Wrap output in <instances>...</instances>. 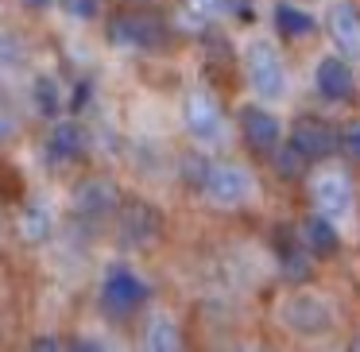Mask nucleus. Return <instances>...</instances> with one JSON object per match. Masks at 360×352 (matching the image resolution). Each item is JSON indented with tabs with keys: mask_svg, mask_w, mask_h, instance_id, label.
Masks as SVG:
<instances>
[{
	"mask_svg": "<svg viewBox=\"0 0 360 352\" xmlns=\"http://www.w3.org/2000/svg\"><path fill=\"white\" fill-rule=\"evenodd\" d=\"M244 74H248V86L259 101H283L290 89L287 78V63H283L279 47L267 39H252L244 51Z\"/></svg>",
	"mask_w": 360,
	"mask_h": 352,
	"instance_id": "obj_1",
	"label": "nucleus"
},
{
	"mask_svg": "<svg viewBox=\"0 0 360 352\" xmlns=\"http://www.w3.org/2000/svg\"><path fill=\"white\" fill-rule=\"evenodd\" d=\"M198 190L217 209H240V205H248L256 197V178L240 163H205V174L198 182Z\"/></svg>",
	"mask_w": 360,
	"mask_h": 352,
	"instance_id": "obj_2",
	"label": "nucleus"
},
{
	"mask_svg": "<svg viewBox=\"0 0 360 352\" xmlns=\"http://www.w3.org/2000/svg\"><path fill=\"white\" fill-rule=\"evenodd\" d=\"M279 318H283V325L298 337H326L329 329H333L337 310H333L329 298L318 294V290H295V294L283 298Z\"/></svg>",
	"mask_w": 360,
	"mask_h": 352,
	"instance_id": "obj_3",
	"label": "nucleus"
},
{
	"mask_svg": "<svg viewBox=\"0 0 360 352\" xmlns=\"http://www.w3.org/2000/svg\"><path fill=\"white\" fill-rule=\"evenodd\" d=\"M182 124H186V132L202 148H221L229 136L225 109H221V101L210 89H190L186 93V101H182Z\"/></svg>",
	"mask_w": 360,
	"mask_h": 352,
	"instance_id": "obj_4",
	"label": "nucleus"
},
{
	"mask_svg": "<svg viewBox=\"0 0 360 352\" xmlns=\"http://www.w3.org/2000/svg\"><path fill=\"white\" fill-rule=\"evenodd\" d=\"M310 197H314V209L329 221H349L352 217V205H356V190H352L349 171L341 167H321L318 174L310 178Z\"/></svg>",
	"mask_w": 360,
	"mask_h": 352,
	"instance_id": "obj_5",
	"label": "nucleus"
},
{
	"mask_svg": "<svg viewBox=\"0 0 360 352\" xmlns=\"http://www.w3.org/2000/svg\"><path fill=\"white\" fill-rule=\"evenodd\" d=\"M151 298V287L143 275L128 271V267H117V271L105 275L101 282V306L112 313V318H128V313H136L140 306H148Z\"/></svg>",
	"mask_w": 360,
	"mask_h": 352,
	"instance_id": "obj_6",
	"label": "nucleus"
},
{
	"mask_svg": "<svg viewBox=\"0 0 360 352\" xmlns=\"http://www.w3.org/2000/svg\"><path fill=\"white\" fill-rule=\"evenodd\" d=\"M287 143L306 163H326L337 155V128L321 117H298L287 132Z\"/></svg>",
	"mask_w": 360,
	"mask_h": 352,
	"instance_id": "obj_7",
	"label": "nucleus"
},
{
	"mask_svg": "<svg viewBox=\"0 0 360 352\" xmlns=\"http://www.w3.org/2000/svg\"><path fill=\"white\" fill-rule=\"evenodd\" d=\"M109 35L117 47H128V51H151L167 39V27L159 24L155 16L148 12H124L109 24Z\"/></svg>",
	"mask_w": 360,
	"mask_h": 352,
	"instance_id": "obj_8",
	"label": "nucleus"
},
{
	"mask_svg": "<svg viewBox=\"0 0 360 352\" xmlns=\"http://www.w3.org/2000/svg\"><path fill=\"white\" fill-rule=\"evenodd\" d=\"M240 136L256 155H275V148L283 143L287 132H283V120L275 117L271 109L248 105V109H240Z\"/></svg>",
	"mask_w": 360,
	"mask_h": 352,
	"instance_id": "obj_9",
	"label": "nucleus"
},
{
	"mask_svg": "<svg viewBox=\"0 0 360 352\" xmlns=\"http://www.w3.org/2000/svg\"><path fill=\"white\" fill-rule=\"evenodd\" d=\"M314 86H318V93L326 97V101L333 105H345L356 97V70H352V63L345 55H326L318 63V70H314Z\"/></svg>",
	"mask_w": 360,
	"mask_h": 352,
	"instance_id": "obj_10",
	"label": "nucleus"
},
{
	"mask_svg": "<svg viewBox=\"0 0 360 352\" xmlns=\"http://www.w3.org/2000/svg\"><path fill=\"white\" fill-rule=\"evenodd\" d=\"M326 27H329V39H333L337 55L356 63L360 58V12L352 8L349 0H333L329 4V16H326Z\"/></svg>",
	"mask_w": 360,
	"mask_h": 352,
	"instance_id": "obj_11",
	"label": "nucleus"
},
{
	"mask_svg": "<svg viewBox=\"0 0 360 352\" xmlns=\"http://www.w3.org/2000/svg\"><path fill=\"white\" fill-rule=\"evenodd\" d=\"M298 240L306 244V252H310L314 259H329V256L341 252V225L329 221V217H321V213H310V217L302 221Z\"/></svg>",
	"mask_w": 360,
	"mask_h": 352,
	"instance_id": "obj_12",
	"label": "nucleus"
},
{
	"mask_svg": "<svg viewBox=\"0 0 360 352\" xmlns=\"http://www.w3.org/2000/svg\"><path fill=\"white\" fill-rule=\"evenodd\" d=\"M271 27H275L279 39H310V35L318 32V20H314L306 8L290 4V0H279V4L271 8Z\"/></svg>",
	"mask_w": 360,
	"mask_h": 352,
	"instance_id": "obj_13",
	"label": "nucleus"
},
{
	"mask_svg": "<svg viewBox=\"0 0 360 352\" xmlns=\"http://www.w3.org/2000/svg\"><path fill=\"white\" fill-rule=\"evenodd\" d=\"M74 209L82 213V217H105L109 209H117V186H112L109 178H89L78 186V194H74Z\"/></svg>",
	"mask_w": 360,
	"mask_h": 352,
	"instance_id": "obj_14",
	"label": "nucleus"
},
{
	"mask_svg": "<svg viewBox=\"0 0 360 352\" xmlns=\"http://www.w3.org/2000/svg\"><path fill=\"white\" fill-rule=\"evenodd\" d=\"M120 236H124V244L155 240L159 236V213L151 209V205H143V202L124 205V213H120Z\"/></svg>",
	"mask_w": 360,
	"mask_h": 352,
	"instance_id": "obj_15",
	"label": "nucleus"
},
{
	"mask_svg": "<svg viewBox=\"0 0 360 352\" xmlns=\"http://www.w3.org/2000/svg\"><path fill=\"white\" fill-rule=\"evenodd\" d=\"M47 151H51V159H58V163L82 159L86 155V128H82L78 120H58V124L51 128V136H47Z\"/></svg>",
	"mask_w": 360,
	"mask_h": 352,
	"instance_id": "obj_16",
	"label": "nucleus"
},
{
	"mask_svg": "<svg viewBox=\"0 0 360 352\" xmlns=\"http://www.w3.org/2000/svg\"><path fill=\"white\" fill-rule=\"evenodd\" d=\"M51 228H55V217H51V209L43 202H32L20 213V240L24 244H43L51 236Z\"/></svg>",
	"mask_w": 360,
	"mask_h": 352,
	"instance_id": "obj_17",
	"label": "nucleus"
},
{
	"mask_svg": "<svg viewBox=\"0 0 360 352\" xmlns=\"http://www.w3.org/2000/svg\"><path fill=\"white\" fill-rule=\"evenodd\" d=\"M32 101H35V112L47 120H55L58 112H63V89H58V82L51 78V74H39V78L32 82Z\"/></svg>",
	"mask_w": 360,
	"mask_h": 352,
	"instance_id": "obj_18",
	"label": "nucleus"
},
{
	"mask_svg": "<svg viewBox=\"0 0 360 352\" xmlns=\"http://www.w3.org/2000/svg\"><path fill=\"white\" fill-rule=\"evenodd\" d=\"M310 252H306V244L302 240H290V244H283L279 248V267H283V275H287L290 282H306L310 279Z\"/></svg>",
	"mask_w": 360,
	"mask_h": 352,
	"instance_id": "obj_19",
	"label": "nucleus"
},
{
	"mask_svg": "<svg viewBox=\"0 0 360 352\" xmlns=\"http://www.w3.org/2000/svg\"><path fill=\"white\" fill-rule=\"evenodd\" d=\"M143 344H148V348H155V352H174V348H182V333H179V325H174V318H167V313L151 318Z\"/></svg>",
	"mask_w": 360,
	"mask_h": 352,
	"instance_id": "obj_20",
	"label": "nucleus"
},
{
	"mask_svg": "<svg viewBox=\"0 0 360 352\" xmlns=\"http://www.w3.org/2000/svg\"><path fill=\"white\" fill-rule=\"evenodd\" d=\"M337 151L349 163H360V120H349V124L337 128Z\"/></svg>",
	"mask_w": 360,
	"mask_h": 352,
	"instance_id": "obj_21",
	"label": "nucleus"
},
{
	"mask_svg": "<svg viewBox=\"0 0 360 352\" xmlns=\"http://www.w3.org/2000/svg\"><path fill=\"white\" fill-rule=\"evenodd\" d=\"M225 4H229V0H186V12L194 20H213V16L225 12Z\"/></svg>",
	"mask_w": 360,
	"mask_h": 352,
	"instance_id": "obj_22",
	"label": "nucleus"
},
{
	"mask_svg": "<svg viewBox=\"0 0 360 352\" xmlns=\"http://www.w3.org/2000/svg\"><path fill=\"white\" fill-rule=\"evenodd\" d=\"M63 8L70 20H97V8L101 0H63Z\"/></svg>",
	"mask_w": 360,
	"mask_h": 352,
	"instance_id": "obj_23",
	"label": "nucleus"
},
{
	"mask_svg": "<svg viewBox=\"0 0 360 352\" xmlns=\"http://www.w3.org/2000/svg\"><path fill=\"white\" fill-rule=\"evenodd\" d=\"M12 136H16V117H12V112L4 109V105H0V143L12 140Z\"/></svg>",
	"mask_w": 360,
	"mask_h": 352,
	"instance_id": "obj_24",
	"label": "nucleus"
},
{
	"mask_svg": "<svg viewBox=\"0 0 360 352\" xmlns=\"http://www.w3.org/2000/svg\"><path fill=\"white\" fill-rule=\"evenodd\" d=\"M24 4H27L32 12H39V8H51V0H24Z\"/></svg>",
	"mask_w": 360,
	"mask_h": 352,
	"instance_id": "obj_25",
	"label": "nucleus"
}]
</instances>
